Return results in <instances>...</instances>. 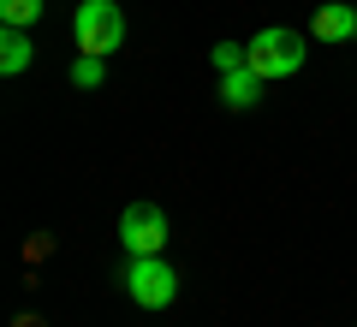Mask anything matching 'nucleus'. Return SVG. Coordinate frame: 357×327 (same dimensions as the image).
I'll return each mask as SVG.
<instances>
[{"label": "nucleus", "instance_id": "f257e3e1", "mask_svg": "<svg viewBox=\"0 0 357 327\" xmlns=\"http://www.w3.org/2000/svg\"><path fill=\"white\" fill-rule=\"evenodd\" d=\"M72 30H77V48L84 54H114L126 42V13H119V0H84L72 13Z\"/></svg>", "mask_w": 357, "mask_h": 327}, {"label": "nucleus", "instance_id": "f03ea898", "mask_svg": "<svg viewBox=\"0 0 357 327\" xmlns=\"http://www.w3.org/2000/svg\"><path fill=\"white\" fill-rule=\"evenodd\" d=\"M119 286H126L131 303H143V310H167V303L178 298V274L161 256H131L126 274H119Z\"/></svg>", "mask_w": 357, "mask_h": 327}, {"label": "nucleus", "instance_id": "7ed1b4c3", "mask_svg": "<svg viewBox=\"0 0 357 327\" xmlns=\"http://www.w3.org/2000/svg\"><path fill=\"white\" fill-rule=\"evenodd\" d=\"M244 48H250V66L268 77V84H274V77H292L298 66H304V54H310L298 30H262V36H250Z\"/></svg>", "mask_w": 357, "mask_h": 327}, {"label": "nucleus", "instance_id": "20e7f679", "mask_svg": "<svg viewBox=\"0 0 357 327\" xmlns=\"http://www.w3.org/2000/svg\"><path fill=\"white\" fill-rule=\"evenodd\" d=\"M119 244H126L131 256H161L167 250V214L155 208V202H131V208L119 214Z\"/></svg>", "mask_w": 357, "mask_h": 327}, {"label": "nucleus", "instance_id": "39448f33", "mask_svg": "<svg viewBox=\"0 0 357 327\" xmlns=\"http://www.w3.org/2000/svg\"><path fill=\"white\" fill-rule=\"evenodd\" d=\"M262 84H268V77L256 72V66H232V72H220V101H227L232 114H244V107H256Z\"/></svg>", "mask_w": 357, "mask_h": 327}, {"label": "nucleus", "instance_id": "423d86ee", "mask_svg": "<svg viewBox=\"0 0 357 327\" xmlns=\"http://www.w3.org/2000/svg\"><path fill=\"white\" fill-rule=\"evenodd\" d=\"M316 36H321V42H357V6L328 0V6L316 13Z\"/></svg>", "mask_w": 357, "mask_h": 327}, {"label": "nucleus", "instance_id": "0eeeda50", "mask_svg": "<svg viewBox=\"0 0 357 327\" xmlns=\"http://www.w3.org/2000/svg\"><path fill=\"white\" fill-rule=\"evenodd\" d=\"M24 66H30V36H24V30H6V36H0V72L18 77Z\"/></svg>", "mask_w": 357, "mask_h": 327}, {"label": "nucleus", "instance_id": "6e6552de", "mask_svg": "<svg viewBox=\"0 0 357 327\" xmlns=\"http://www.w3.org/2000/svg\"><path fill=\"white\" fill-rule=\"evenodd\" d=\"M0 18H6V30H30L42 18V0H0Z\"/></svg>", "mask_w": 357, "mask_h": 327}, {"label": "nucleus", "instance_id": "1a4fd4ad", "mask_svg": "<svg viewBox=\"0 0 357 327\" xmlns=\"http://www.w3.org/2000/svg\"><path fill=\"white\" fill-rule=\"evenodd\" d=\"M102 77H107L102 54H77V60H72V84L77 89H102Z\"/></svg>", "mask_w": 357, "mask_h": 327}, {"label": "nucleus", "instance_id": "9d476101", "mask_svg": "<svg viewBox=\"0 0 357 327\" xmlns=\"http://www.w3.org/2000/svg\"><path fill=\"white\" fill-rule=\"evenodd\" d=\"M208 60H215V72H232V66H250V48L244 42H215Z\"/></svg>", "mask_w": 357, "mask_h": 327}, {"label": "nucleus", "instance_id": "9b49d317", "mask_svg": "<svg viewBox=\"0 0 357 327\" xmlns=\"http://www.w3.org/2000/svg\"><path fill=\"white\" fill-rule=\"evenodd\" d=\"M13 327H42V315H18V321Z\"/></svg>", "mask_w": 357, "mask_h": 327}]
</instances>
